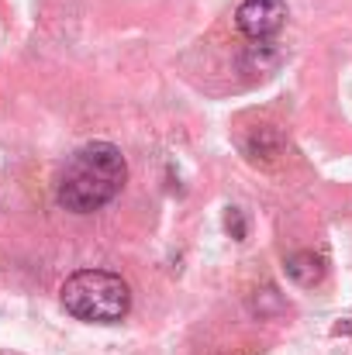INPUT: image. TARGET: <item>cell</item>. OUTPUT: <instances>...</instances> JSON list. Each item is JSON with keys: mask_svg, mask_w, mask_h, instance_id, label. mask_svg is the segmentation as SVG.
Returning <instances> with one entry per match:
<instances>
[{"mask_svg": "<svg viewBox=\"0 0 352 355\" xmlns=\"http://www.w3.org/2000/svg\"><path fill=\"white\" fill-rule=\"evenodd\" d=\"M128 183V162L115 141H87L59 173L56 200L69 214H94L108 207Z\"/></svg>", "mask_w": 352, "mask_h": 355, "instance_id": "1", "label": "cell"}, {"mask_svg": "<svg viewBox=\"0 0 352 355\" xmlns=\"http://www.w3.org/2000/svg\"><path fill=\"white\" fill-rule=\"evenodd\" d=\"M59 297L66 314L87 324H117L131 311V286L108 269H76L66 276Z\"/></svg>", "mask_w": 352, "mask_h": 355, "instance_id": "2", "label": "cell"}, {"mask_svg": "<svg viewBox=\"0 0 352 355\" xmlns=\"http://www.w3.org/2000/svg\"><path fill=\"white\" fill-rule=\"evenodd\" d=\"M287 21V3L283 0H242L235 10V24L245 38L266 42L273 38Z\"/></svg>", "mask_w": 352, "mask_h": 355, "instance_id": "3", "label": "cell"}, {"mask_svg": "<svg viewBox=\"0 0 352 355\" xmlns=\"http://www.w3.org/2000/svg\"><path fill=\"white\" fill-rule=\"evenodd\" d=\"M283 272L297 286H318L325 279V272H328V262H325V255L304 248V252H294V255L283 259Z\"/></svg>", "mask_w": 352, "mask_h": 355, "instance_id": "4", "label": "cell"}, {"mask_svg": "<svg viewBox=\"0 0 352 355\" xmlns=\"http://www.w3.org/2000/svg\"><path fill=\"white\" fill-rule=\"evenodd\" d=\"M280 148H283V141H280V135L273 131V128H259V131H252L249 138H245V152H249V159H276L280 155Z\"/></svg>", "mask_w": 352, "mask_h": 355, "instance_id": "5", "label": "cell"}, {"mask_svg": "<svg viewBox=\"0 0 352 355\" xmlns=\"http://www.w3.org/2000/svg\"><path fill=\"white\" fill-rule=\"evenodd\" d=\"M276 62H280V52L269 45V38H266V42H252L249 52H245V59H242V66H245L249 73H273Z\"/></svg>", "mask_w": 352, "mask_h": 355, "instance_id": "6", "label": "cell"}, {"mask_svg": "<svg viewBox=\"0 0 352 355\" xmlns=\"http://www.w3.org/2000/svg\"><path fill=\"white\" fill-rule=\"evenodd\" d=\"M280 311H283V297H280L276 286H262V290H255V297H252V314H259V318H273V314H280Z\"/></svg>", "mask_w": 352, "mask_h": 355, "instance_id": "7", "label": "cell"}, {"mask_svg": "<svg viewBox=\"0 0 352 355\" xmlns=\"http://www.w3.org/2000/svg\"><path fill=\"white\" fill-rule=\"evenodd\" d=\"M225 232H228L235 241H245V235H249V221H245V214H242L238 207H228V211H225Z\"/></svg>", "mask_w": 352, "mask_h": 355, "instance_id": "8", "label": "cell"}, {"mask_svg": "<svg viewBox=\"0 0 352 355\" xmlns=\"http://www.w3.org/2000/svg\"><path fill=\"white\" fill-rule=\"evenodd\" d=\"M332 335H335V338H352V318H349V321L332 324Z\"/></svg>", "mask_w": 352, "mask_h": 355, "instance_id": "9", "label": "cell"}]
</instances>
